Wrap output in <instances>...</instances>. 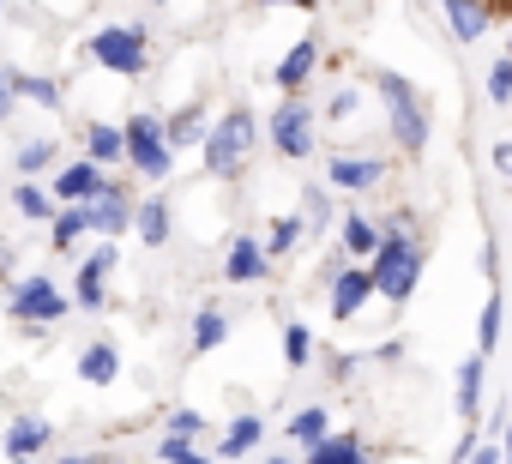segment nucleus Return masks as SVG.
I'll use <instances>...</instances> for the list:
<instances>
[{
    "instance_id": "obj_1",
    "label": "nucleus",
    "mask_w": 512,
    "mask_h": 464,
    "mask_svg": "<svg viewBox=\"0 0 512 464\" xmlns=\"http://www.w3.org/2000/svg\"><path fill=\"white\" fill-rule=\"evenodd\" d=\"M464 7H476V13H488V19H512V0H464Z\"/></svg>"
}]
</instances>
